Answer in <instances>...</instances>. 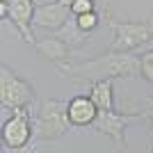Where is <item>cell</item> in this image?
<instances>
[{
    "instance_id": "cell-10",
    "label": "cell",
    "mask_w": 153,
    "mask_h": 153,
    "mask_svg": "<svg viewBox=\"0 0 153 153\" xmlns=\"http://www.w3.org/2000/svg\"><path fill=\"white\" fill-rule=\"evenodd\" d=\"M34 48H37L39 57L48 59V62H59V59L69 57V46L64 44L62 39H57V37L37 39V41H34Z\"/></svg>"
},
{
    "instance_id": "cell-3",
    "label": "cell",
    "mask_w": 153,
    "mask_h": 153,
    "mask_svg": "<svg viewBox=\"0 0 153 153\" xmlns=\"http://www.w3.org/2000/svg\"><path fill=\"white\" fill-rule=\"evenodd\" d=\"M69 110L62 101H55V98H48V101L41 105V112H39L37 119V135L39 140H57L66 133L69 128Z\"/></svg>"
},
{
    "instance_id": "cell-4",
    "label": "cell",
    "mask_w": 153,
    "mask_h": 153,
    "mask_svg": "<svg viewBox=\"0 0 153 153\" xmlns=\"http://www.w3.org/2000/svg\"><path fill=\"white\" fill-rule=\"evenodd\" d=\"M110 27L114 34L110 51H117V53H130L133 48L153 39V23H117V21H110Z\"/></svg>"
},
{
    "instance_id": "cell-13",
    "label": "cell",
    "mask_w": 153,
    "mask_h": 153,
    "mask_svg": "<svg viewBox=\"0 0 153 153\" xmlns=\"http://www.w3.org/2000/svg\"><path fill=\"white\" fill-rule=\"evenodd\" d=\"M140 59H142V71H140V76L144 78V80H149V82H153V51L144 53Z\"/></svg>"
},
{
    "instance_id": "cell-5",
    "label": "cell",
    "mask_w": 153,
    "mask_h": 153,
    "mask_svg": "<svg viewBox=\"0 0 153 153\" xmlns=\"http://www.w3.org/2000/svg\"><path fill=\"white\" fill-rule=\"evenodd\" d=\"M32 140V126L30 114L25 108H14V117L7 119L2 126V142L7 149H23Z\"/></svg>"
},
{
    "instance_id": "cell-12",
    "label": "cell",
    "mask_w": 153,
    "mask_h": 153,
    "mask_svg": "<svg viewBox=\"0 0 153 153\" xmlns=\"http://www.w3.org/2000/svg\"><path fill=\"white\" fill-rule=\"evenodd\" d=\"M76 25L80 27L82 32H91L96 25H98V14H96V12L80 14V16H76Z\"/></svg>"
},
{
    "instance_id": "cell-18",
    "label": "cell",
    "mask_w": 153,
    "mask_h": 153,
    "mask_svg": "<svg viewBox=\"0 0 153 153\" xmlns=\"http://www.w3.org/2000/svg\"><path fill=\"white\" fill-rule=\"evenodd\" d=\"M5 2H12V0H5Z\"/></svg>"
},
{
    "instance_id": "cell-16",
    "label": "cell",
    "mask_w": 153,
    "mask_h": 153,
    "mask_svg": "<svg viewBox=\"0 0 153 153\" xmlns=\"http://www.w3.org/2000/svg\"><path fill=\"white\" fill-rule=\"evenodd\" d=\"M9 16V2L0 0V19H7Z\"/></svg>"
},
{
    "instance_id": "cell-9",
    "label": "cell",
    "mask_w": 153,
    "mask_h": 153,
    "mask_svg": "<svg viewBox=\"0 0 153 153\" xmlns=\"http://www.w3.org/2000/svg\"><path fill=\"white\" fill-rule=\"evenodd\" d=\"M69 121L73 126H91L98 114V105L91 101V96H76L66 103Z\"/></svg>"
},
{
    "instance_id": "cell-11",
    "label": "cell",
    "mask_w": 153,
    "mask_h": 153,
    "mask_svg": "<svg viewBox=\"0 0 153 153\" xmlns=\"http://www.w3.org/2000/svg\"><path fill=\"white\" fill-rule=\"evenodd\" d=\"M89 96L101 110H112L114 108V101H112V78L91 82V94Z\"/></svg>"
},
{
    "instance_id": "cell-8",
    "label": "cell",
    "mask_w": 153,
    "mask_h": 153,
    "mask_svg": "<svg viewBox=\"0 0 153 153\" xmlns=\"http://www.w3.org/2000/svg\"><path fill=\"white\" fill-rule=\"evenodd\" d=\"M9 19H12L14 25L19 27L23 41L34 46L37 39L32 37V30H30V23L34 19V5H32V0H12L9 2Z\"/></svg>"
},
{
    "instance_id": "cell-1",
    "label": "cell",
    "mask_w": 153,
    "mask_h": 153,
    "mask_svg": "<svg viewBox=\"0 0 153 153\" xmlns=\"http://www.w3.org/2000/svg\"><path fill=\"white\" fill-rule=\"evenodd\" d=\"M64 76L82 80V82H98L105 78H135L142 71V59L130 53H117L110 51L108 55H101L96 59L78 64H62L59 66Z\"/></svg>"
},
{
    "instance_id": "cell-6",
    "label": "cell",
    "mask_w": 153,
    "mask_h": 153,
    "mask_svg": "<svg viewBox=\"0 0 153 153\" xmlns=\"http://www.w3.org/2000/svg\"><path fill=\"white\" fill-rule=\"evenodd\" d=\"M91 126H94L96 133L108 135L119 149H126V117L117 114L114 110H101L98 108V114H96Z\"/></svg>"
},
{
    "instance_id": "cell-2",
    "label": "cell",
    "mask_w": 153,
    "mask_h": 153,
    "mask_svg": "<svg viewBox=\"0 0 153 153\" xmlns=\"http://www.w3.org/2000/svg\"><path fill=\"white\" fill-rule=\"evenodd\" d=\"M0 101H2V108H25L34 103V89L9 66H2L0 69Z\"/></svg>"
},
{
    "instance_id": "cell-7",
    "label": "cell",
    "mask_w": 153,
    "mask_h": 153,
    "mask_svg": "<svg viewBox=\"0 0 153 153\" xmlns=\"http://www.w3.org/2000/svg\"><path fill=\"white\" fill-rule=\"evenodd\" d=\"M69 7L62 5V2H46V5L34 7V19L32 23L34 25H41L46 30H59L62 25H66V19H69Z\"/></svg>"
},
{
    "instance_id": "cell-17",
    "label": "cell",
    "mask_w": 153,
    "mask_h": 153,
    "mask_svg": "<svg viewBox=\"0 0 153 153\" xmlns=\"http://www.w3.org/2000/svg\"><path fill=\"white\" fill-rule=\"evenodd\" d=\"M59 2H62V5H66V7H71L73 2H76V0H59Z\"/></svg>"
},
{
    "instance_id": "cell-15",
    "label": "cell",
    "mask_w": 153,
    "mask_h": 153,
    "mask_svg": "<svg viewBox=\"0 0 153 153\" xmlns=\"http://www.w3.org/2000/svg\"><path fill=\"white\" fill-rule=\"evenodd\" d=\"M137 114L144 119V121L149 123V126H153V98H146V101L140 105V112Z\"/></svg>"
},
{
    "instance_id": "cell-14",
    "label": "cell",
    "mask_w": 153,
    "mask_h": 153,
    "mask_svg": "<svg viewBox=\"0 0 153 153\" xmlns=\"http://www.w3.org/2000/svg\"><path fill=\"white\" fill-rule=\"evenodd\" d=\"M69 9H71V14H73V16H80V14L94 12V0H76Z\"/></svg>"
}]
</instances>
